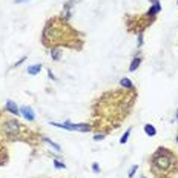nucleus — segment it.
Wrapping results in <instances>:
<instances>
[{"mask_svg":"<svg viewBox=\"0 0 178 178\" xmlns=\"http://www.w3.org/2000/svg\"><path fill=\"white\" fill-rule=\"evenodd\" d=\"M92 171H94L95 174H98V172H100V168H98V164H97V163H94V164H92Z\"/></svg>","mask_w":178,"mask_h":178,"instance_id":"19","label":"nucleus"},{"mask_svg":"<svg viewBox=\"0 0 178 178\" xmlns=\"http://www.w3.org/2000/svg\"><path fill=\"white\" fill-rule=\"evenodd\" d=\"M74 42H78L75 38V31L63 20L60 18H51L45 29H43V45L45 46H54L65 43L66 46L77 48Z\"/></svg>","mask_w":178,"mask_h":178,"instance_id":"1","label":"nucleus"},{"mask_svg":"<svg viewBox=\"0 0 178 178\" xmlns=\"http://www.w3.org/2000/svg\"><path fill=\"white\" fill-rule=\"evenodd\" d=\"M20 112L25 115V118H26L28 121H32V120L35 118V115H34V111H32L29 106H22V108H20Z\"/></svg>","mask_w":178,"mask_h":178,"instance_id":"4","label":"nucleus"},{"mask_svg":"<svg viewBox=\"0 0 178 178\" xmlns=\"http://www.w3.org/2000/svg\"><path fill=\"white\" fill-rule=\"evenodd\" d=\"M175 117H177V121H178V109H177V114H175Z\"/></svg>","mask_w":178,"mask_h":178,"instance_id":"23","label":"nucleus"},{"mask_svg":"<svg viewBox=\"0 0 178 178\" xmlns=\"http://www.w3.org/2000/svg\"><path fill=\"white\" fill-rule=\"evenodd\" d=\"M177 157L166 148H158L157 152L151 158V171L157 178H163L171 174L175 169Z\"/></svg>","mask_w":178,"mask_h":178,"instance_id":"2","label":"nucleus"},{"mask_svg":"<svg viewBox=\"0 0 178 178\" xmlns=\"http://www.w3.org/2000/svg\"><path fill=\"white\" fill-rule=\"evenodd\" d=\"M5 148L0 144V164H5V161H6V158H3V154H5Z\"/></svg>","mask_w":178,"mask_h":178,"instance_id":"15","label":"nucleus"},{"mask_svg":"<svg viewBox=\"0 0 178 178\" xmlns=\"http://www.w3.org/2000/svg\"><path fill=\"white\" fill-rule=\"evenodd\" d=\"M140 178H146V177H140Z\"/></svg>","mask_w":178,"mask_h":178,"instance_id":"25","label":"nucleus"},{"mask_svg":"<svg viewBox=\"0 0 178 178\" xmlns=\"http://www.w3.org/2000/svg\"><path fill=\"white\" fill-rule=\"evenodd\" d=\"M120 85H121V88L134 89V85H132V81H131L129 78H121V80H120Z\"/></svg>","mask_w":178,"mask_h":178,"instance_id":"12","label":"nucleus"},{"mask_svg":"<svg viewBox=\"0 0 178 178\" xmlns=\"http://www.w3.org/2000/svg\"><path fill=\"white\" fill-rule=\"evenodd\" d=\"M144 132H146V135H149V137H154V135L157 134V129H155L152 125H144Z\"/></svg>","mask_w":178,"mask_h":178,"instance_id":"11","label":"nucleus"},{"mask_svg":"<svg viewBox=\"0 0 178 178\" xmlns=\"http://www.w3.org/2000/svg\"><path fill=\"white\" fill-rule=\"evenodd\" d=\"M0 134L8 140H17L22 135V125L15 118H3L0 114Z\"/></svg>","mask_w":178,"mask_h":178,"instance_id":"3","label":"nucleus"},{"mask_svg":"<svg viewBox=\"0 0 178 178\" xmlns=\"http://www.w3.org/2000/svg\"><path fill=\"white\" fill-rule=\"evenodd\" d=\"M54 166H55L57 169H65V168H66L65 163H61V161H58V160H54Z\"/></svg>","mask_w":178,"mask_h":178,"instance_id":"17","label":"nucleus"},{"mask_svg":"<svg viewBox=\"0 0 178 178\" xmlns=\"http://www.w3.org/2000/svg\"><path fill=\"white\" fill-rule=\"evenodd\" d=\"M51 57H52V60L58 61V60L61 58V49H60V48H52V51H51Z\"/></svg>","mask_w":178,"mask_h":178,"instance_id":"7","label":"nucleus"},{"mask_svg":"<svg viewBox=\"0 0 178 178\" xmlns=\"http://www.w3.org/2000/svg\"><path fill=\"white\" fill-rule=\"evenodd\" d=\"M177 143H178V134H177Z\"/></svg>","mask_w":178,"mask_h":178,"instance_id":"24","label":"nucleus"},{"mask_svg":"<svg viewBox=\"0 0 178 178\" xmlns=\"http://www.w3.org/2000/svg\"><path fill=\"white\" fill-rule=\"evenodd\" d=\"M48 75H49V78H52V80H54V78H55V77H54V74H52V71H51V69H49V71H48Z\"/></svg>","mask_w":178,"mask_h":178,"instance_id":"21","label":"nucleus"},{"mask_svg":"<svg viewBox=\"0 0 178 178\" xmlns=\"http://www.w3.org/2000/svg\"><path fill=\"white\" fill-rule=\"evenodd\" d=\"M103 138H105V134H97V135L94 137V140H95V141H101Z\"/></svg>","mask_w":178,"mask_h":178,"instance_id":"18","label":"nucleus"},{"mask_svg":"<svg viewBox=\"0 0 178 178\" xmlns=\"http://www.w3.org/2000/svg\"><path fill=\"white\" fill-rule=\"evenodd\" d=\"M137 171H138V166H137V164H135V166H132V168H131V171H129V175H128V177L134 178V175H135V172H137Z\"/></svg>","mask_w":178,"mask_h":178,"instance_id":"16","label":"nucleus"},{"mask_svg":"<svg viewBox=\"0 0 178 178\" xmlns=\"http://www.w3.org/2000/svg\"><path fill=\"white\" fill-rule=\"evenodd\" d=\"M74 131H78V132H89V131H92V126H91V125H88V123L74 125Z\"/></svg>","mask_w":178,"mask_h":178,"instance_id":"6","label":"nucleus"},{"mask_svg":"<svg viewBox=\"0 0 178 178\" xmlns=\"http://www.w3.org/2000/svg\"><path fill=\"white\" fill-rule=\"evenodd\" d=\"M5 111H8V112H11V114H14V115H18V108H17V105L12 101V100H8L6 101V106H5Z\"/></svg>","mask_w":178,"mask_h":178,"instance_id":"5","label":"nucleus"},{"mask_svg":"<svg viewBox=\"0 0 178 178\" xmlns=\"http://www.w3.org/2000/svg\"><path fill=\"white\" fill-rule=\"evenodd\" d=\"M63 18H65V20L71 18V5H69V3H68V5L65 6V9H63Z\"/></svg>","mask_w":178,"mask_h":178,"instance_id":"13","label":"nucleus"},{"mask_svg":"<svg viewBox=\"0 0 178 178\" xmlns=\"http://www.w3.org/2000/svg\"><path fill=\"white\" fill-rule=\"evenodd\" d=\"M143 45V32H140V35H138V48Z\"/></svg>","mask_w":178,"mask_h":178,"instance_id":"20","label":"nucleus"},{"mask_svg":"<svg viewBox=\"0 0 178 178\" xmlns=\"http://www.w3.org/2000/svg\"><path fill=\"white\" fill-rule=\"evenodd\" d=\"M43 141H45L46 144H49V146H51V148H52V149H54L55 152H61V148H60V146H58L57 143H54V141H51L49 138H46V137H43Z\"/></svg>","mask_w":178,"mask_h":178,"instance_id":"9","label":"nucleus"},{"mask_svg":"<svg viewBox=\"0 0 178 178\" xmlns=\"http://www.w3.org/2000/svg\"><path fill=\"white\" fill-rule=\"evenodd\" d=\"M23 2H29V0H15V3H23Z\"/></svg>","mask_w":178,"mask_h":178,"instance_id":"22","label":"nucleus"},{"mask_svg":"<svg viewBox=\"0 0 178 178\" xmlns=\"http://www.w3.org/2000/svg\"><path fill=\"white\" fill-rule=\"evenodd\" d=\"M140 63H141V58H140V57H135V58L132 60V63H131V66H129V71H131V72H134V71H137V68L140 66Z\"/></svg>","mask_w":178,"mask_h":178,"instance_id":"10","label":"nucleus"},{"mask_svg":"<svg viewBox=\"0 0 178 178\" xmlns=\"http://www.w3.org/2000/svg\"><path fill=\"white\" fill-rule=\"evenodd\" d=\"M131 131H132V129L129 128V129H128V131H126V132L123 134V137L120 138V144H125V143L128 141V138H129V135H131Z\"/></svg>","mask_w":178,"mask_h":178,"instance_id":"14","label":"nucleus"},{"mask_svg":"<svg viewBox=\"0 0 178 178\" xmlns=\"http://www.w3.org/2000/svg\"><path fill=\"white\" fill-rule=\"evenodd\" d=\"M40 71H42V65H38V63L28 68V74H29V75H37Z\"/></svg>","mask_w":178,"mask_h":178,"instance_id":"8","label":"nucleus"}]
</instances>
